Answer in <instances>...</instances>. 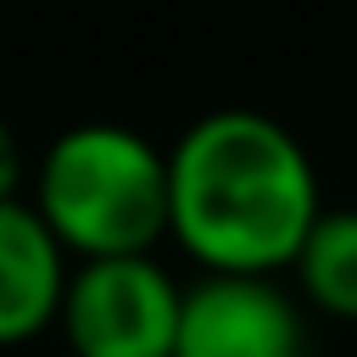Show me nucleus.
I'll use <instances>...</instances> for the list:
<instances>
[{
	"mask_svg": "<svg viewBox=\"0 0 357 357\" xmlns=\"http://www.w3.org/2000/svg\"><path fill=\"white\" fill-rule=\"evenodd\" d=\"M318 212V167L268 112H206L167 151V240L201 273H284Z\"/></svg>",
	"mask_w": 357,
	"mask_h": 357,
	"instance_id": "f257e3e1",
	"label": "nucleus"
},
{
	"mask_svg": "<svg viewBox=\"0 0 357 357\" xmlns=\"http://www.w3.org/2000/svg\"><path fill=\"white\" fill-rule=\"evenodd\" d=\"M33 212L67 257H139L167 234V151L123 123H78L33 167Z\"/></svg>",
	"mask_w": 357,
	"mask_h": 357,
	"instance_id": "f03ea898",
	"label": "nucleus"
},
{
	"mask_svg": "<svg viewBox=\"0 0 357 357\" xmlns=\"http://www.w3.org/2000/svg\"><path fill=\"white\" fill-rule=\"evenodd\" d=\"M184 284L151 257H89L67 273L56 329L73 357H173Z\"/></svg>",
	"mask_w": 357,
	"mask_h": 357,
	"instance_id": "7ed1b4c3",
	"label": "nucleus"
},
{
	"mask_svg": "<svg viewBox=\"0 0 357 357\" xmlns=\"http://www.w3.org/2000/svg\"><path fill=\"white\" fill-rule=\"evenodd\" d=\"M301 351V307L273 273H201L178 301L173 357Z\"/></svg>",
	"mask_w": 357,
	"mask_h": 357,
	"instance_id": "20e7f679",
	"label": "nucleus"
},
{
	"mask_svg": "<svg viewBox=\"0 0 357 357\" xmlns=\"http://www.w3.org/2000/svg\"><path fill=\"white\" fill-rule=\"evenodd\" d=\"M67 273V251L33 201H0V346H28L56 329Z\"/></svg>",
	"mask_w": 357,
	"mask_h": 357,
	"instance_id": "39448f33",
	"label": "nucleus"
},
{
	"mask_svg": "<svg viewBox=\"0 0 357 357\" xmlns=\"http://www.w3.org/2000/svg\"><path fill=\"white\" fill-rule=\"evenodd\" d=\"M290 273L312 312L335 324H357V206H324Z\"/></svg>",
	"mask_w": 357,
	"mask_h": 357,
	"instance_id": "423d86ee",
	"label": "nucleus"
},
{
	"mask_svg": "<svg viewBox=\"0 0 357 357\" xmlns=\"http://www.w3.org/2000/svg\"><path fill=\"white\" fill-rule=\"evenodd\" d=\"M17 184H22V145H17L11 123L0 117V201H11Z\"/></svg>",
	"mask_w": 357,
	"mask_h": 357,
	"instance_id": "0eeeda50",
	"label": "nucleus"
},
{
	"mask_svg": "<svg viewBox=\"0 0 357 357\" xmlns=\"http://www.w3.org/2000/svg\"><path fill=\"white\" fill-rule=\"evenodd\" d=\"M284 357H312V351H307V346H301V351H284Z\"/></svg>",
	"mask_w": 357,
	"mask_h": 357,
	"instance_id": "6e6552de",
	"label": "nucleus"
}]
</instances>
